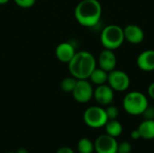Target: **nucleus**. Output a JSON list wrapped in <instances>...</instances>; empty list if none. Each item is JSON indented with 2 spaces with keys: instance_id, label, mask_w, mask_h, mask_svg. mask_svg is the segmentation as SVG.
<instances>
[{
  "instance_id": "f257e3e1",
  "label": "nucleus",
  "mask_w": 154,
  "mask_h": 153,
  "mask_svg": "<svg viewBox=\"0 0 154 153\" xmlns=\"http://www.w3.org/2000/svg\"><path fill=\"white\" fill-rule=\"evenodd\" d=\"M102 5L98 0H81L75 8V18L85 27H95L100 21Z\"/></svg>"
},
{
  "instance_id": "f03ea898",
  "label": "nucleus",
  "mask_w": 154,
  "mask_h": 153,
  "mask_svg": "<svg viewBox=\"0 0 154 153\" xmlns=\"http://www.w3.org/2000/svg\"><path fill=\"white\" fill-rule=\"evenodd\" d=\"M68 64L72 77L77 79H88L97 68V60L92 53L81 50L77 51Z\"/></svg>"
},
{
  "instance_id": "7ed1b4c3",
  "label": "nucleus",
  "mask_w": 154,
  "mask_h": 153,
  "mask_svg": "<svg viewBox=\"0 0 154 153\" xmlns=\"http://www.w3.org/2000/svg\"><path fill=\"white\" fill-rule=\"evenodd\" d=\"M149 106L147 96L139 91H132L125 95L123 99L125 111L131 115H141Z\"/></svg>"
},
{
  "instance_id": "20e7f679",
  "label": "nucleus",
  "mask_w": 154,
  "mask_h": 153,
  "mask_svg": "<svg viewBox=\"0 0 154 153\" xmlns=\"http://www.w3.org/2000/svg\"><path fill=\"white\" fill-rule=\"evenodd\" d=\"M124 29L116 24L105 27L100 35V41L105 49L115 50L122 46L125 41Z\"/></svg>"
},
{
  "instance_id": "39448f33",
  "label": "nucleus",
  "mask_w": 154,
  "mask_h": 153,
  "mask_svg": "<svg viewBox=\"0 0 154 153\" xmlns=\"http://www.w3.org/2000/svg\"><path fill=\"white\" fill-rule=\"evenodd\" d=\"M83 120L88 126L97 129L104 127L108 118L106 109L101 106H90L84 112Z\"/></svg>"
},
{
  "instance_id": "423d86ee",
  "label": "nucleus",
  "mask_w": 154,
  "mask_h": 153,
  "mask_svg": "<svg viewBox=\"0 0 154 153\" xmlns=\"http://www.w3.org/2000/svg\"><path fill=\"white\" fill-rule=\"evenodd\" d=\"M74 99L81 104L88 103L94 96V89L88 79H78L77 84L72 91Z\"/></svg>"
},
{
  "instance_id": "0eeeda50",
  "label": "nucleus",
  "mask_w": 154,
  "mask_h": 153,
  "mask_svg": "<svg viewBox=\"0 0 154 153\" xmlns=\"http://www.w3.org/2000/svg\"><path fill=\"white\" fill-rule=\"evenodd\" d=\"M107 84L114 91L124 92L130 87V78L125 71L114 69L108 72Z\"/></svg>"
},
{
  "instance_id": "6e6552de",
  "label": "nucleus",
  "mask_w": 154,
  "mask_h": 153,
  "mask_svg": "<svg viewBox=\"0 0 154 153\" xmlns=\"http://www.w3.org/2000/svg\"><path fill=\"white\" fill-rule=\"evenodd\" d=\"M95 151L97 153H117L118 142L116 138L107 133L98 136L95 142Z\"/></svg>"
},
{
  "instance_id": "1a4fd4ad",
  "label": "nucleus",
  "mask_w": 154,
  "mask_h": 153,
  "mask_svg": "<svg viewBox=\"0 0 154 153\" xmlns=\"http://www.w3.org/2000/svg\"><path fill=\"white\" fill-rule=\"evenodd\" d=\"M93 97L95 100L101 106H109L112 104L115 97L114 89L107 84H103L97 86V87L94 90Z\"/></svg>"
},
{
  "instance_id": "9d476101",
  "label": "nucleus",
  "mask_w": 154,
  "mask_h": 153,
  "mask_svg": "<svg viewBox=\"0 0 154 153\" xmlns=\"http://www.w3.org/2000/svg\"><path fill=\"white\" fill-rule=\"evenodd\" d=\"M97 63H98L99 68L106 70V72H110L116 69L117 60H116V56L114 50H107V49L103 50L98 56Z\"/></svg>"
},
{
  "instance_id": "9b49d317",
  "label": "nucleus",
  "mask_w": 154,
  "mask_h": 153,
  "mask_svg": "<svg viewBox=\"0 0 154 153\" xmlns=\"http://www.w3.org/2000/svg\"><path fill=\"white\" fill-rule=\"evenodd\" d=\"M125 40L131 44H140L144 40L143 30L136 24H128L124 28Z\"/></svg>"
},
{
  "instance_id": "f8f14e48",
  "label": "nucleus",
  "mask_w": 154,
  "mask_h": 153,
  "mask_svg": "<svg viewBox=\"0 0 154 153\" xmlns=\"http://www.w3.org/2000/svg\"><path fill=\"white\" fill-rule=\"evenodd\" d=\"M76 50L73 44L69 42H61L60 43L55 50V55L56 58L64 63H69L71 59L76 54Z\"/></svg>"
},
{
  "instance_id": "ddd939ff",
  "label": "nucleus",
  "mask_w": 154,
  "mask_h": 153,
  "mask_svg": "<svg viewBox=\"0 0 154 153\" xmlns=\"http://www.w3.org/2000/svg\"><path fill=\"white\" fill-rule=\"evenodd\" d=\"M137 67L143 71L154 70V50H146L141 52L136 60Z\"/></svg>"
},
{
  "instance_id": "4468645a",
  "label": "nucleus",
  "mask_w": 154,
  "mask_h": 153,
  "mask_svg": "<svg viewBox=\"0 0 154 153\" xmlns=\"http://www.w3.org/2000/svg\"><path fill=\"white\" fill-rule=\"evenodd\" d=\"M137 129L140 132L141 138L145 140L154 139V119H145L139 124Z\"/></svg>"
},
{
  "instance_id": "2eb2a0df",
  "label": "nucleus",
  "mask_w": 154,
  "mask_h": 153,
  "mask_svg": "<svg viewBox=\"0 0 154 153\" xmlns=\"http://www.w3.org/2000/svg\"><path fill=\"white\" fill-rule=\"evenodd\" d=\"M105 128H106V133L112 137H115V138H117L123 133L122 124L119 121H117L116 119L108 120L105 125Z\"/></svg>"
},
{
  "instance_id": "dca6fc26",
  "label": "nucleus",
  "mask_w": 154,
  "mask_h": 153,
  "mask_svg": "<svg viewBox=\"0 0 154 153\" xmlns=\"http://www.w3.org/2000/svg\"><path fill=\"white\" fill-rule=\"evenodd\" d=\"M107 78H108V72L106 70L102 69L101 68H96L93 72L91 73L89 79L92 83L96 84L97 86H100L103 84L107 83Z\"/></svg>"
},
{
  "instance_id": "f3484780",
  "label": "nucleus",
  "mask_w": 154,
  "mask_h": 153,
  "mask_svg": "<svg viewBox=\"0 0 154 153\" xmlns=\"http://www.w3.org/2000/svg\"><path fill=\"white\" fill-rule=\"evenodd\" d=\"M78 151L79 153H93L95 145L89 139L82 138L78 142Z\"/></svg>"
},
{
  "instance_id": "a211bd4d",
  "label": "nucleus",
  "mask_w": 154,
  "mask_h": 153,
  "mask_svg": "<svg viewBox=\"0 0 154 153\" xmlns=\"http://www.w3.org/2000/svg\"><path fill=\"white\" fill-rule=\"evenodd\" d=\"M78 79L75 78L74 77H68L62 79L60 82V88L62 91L66 93H72L76 84H77Z\"/></svg>"
},
{
  "instance_id": "6ab92c4d",
  "label": "nucleus",
  "mask_w": 154,
  "mask_h": 153,
  "mask_svg": "<svg viewBox=\"0 0 154 153\" xmlns=\"http://www.w3.org/2000/svg\"><path fill=\"white\" fill-rule=\"evenodd\" d=\"M106 113L107 115L108 120H114V119H117L118 115H119V110L116 106H108L106 108Z\"/></svg>"
},
{
  "instance_id": "aec40b11",
  "label": "nucleus",
  "mask_w": 154,
  "mask_h": 153,
  "mask_svg": "<svg viewBox=\"0 0 154 153\" xmlns=\"http://www.w3.org/2000/svg\"><path fill=\"white\" fill-rule=\"evenodd\" d=\"M133 150L132 144L128 142H122L120 143H118V147H117V153H131Z\"/></svg>"
},
{
  "instance_id": "412c9836",
  "label": "nucleus",
  "mask_w": 154,
  "mask_h": 153,
  "mask_svg": "<svg viewBox=\"0 0 154 153\" xmlns=\"http://www.w3.org/2000/svg\"><path fill=\"white\" fill-rule=\"evenodd\" d=\"M36 0H14V3L21 8H30L35 4Z\"/></svg>"
},
{
  "instance_id": "4be33fe9",
  "label": "nucleus",
  "mask_w": 154,
  "mask_h": 153,
  "mask_svg": "<svg viewBox=\"0 0 154 153\" xmlns=\"http://www.w3.org/2000/svg\"><path fill=\"white\" fill-rule=\"evenodd\" d=\"M143 115L145 116V119H154V108L148 106Z\"/></svg>"
},
{
  "instance_id": "5701e85b",
  "label": "nucleus",
  "mask_w": 154,
  "mask_h": 153,
  "mask_svg": "<svg viewBox=\"0 0 154 153\" xmlns=\"http://www.w3.org/2000/svg\"><path fill=\"white\" fill-rule=\"evenodd\" d=\"M56 153H75L74 152V151L71 149V148H69V147H61V148H60L58 151H57V152Z\"/></svg>"
},
{
  "instance_id": "b1692460",
  "label": "nucleus",
  "mask_w": 154,
  "mask_h": 153,
  "mask_svg": "<svg viewBox=\"0 0 154 153\" xmlns=\"http://www.w3.org/2000/svg\"><path fill=\"white\" fill-rule=\"evenodd\" d=\"M131 138L133 140H139L141 138V134H140V132L138 131V129L132 131V133H131Z\"/></svg>"
},
{
  "instance_id": "393cba45",
  "label": "nucleus",
  "mask_w": 154,
  "mask_h": 153,
  "mask_svg": "<svg viewBox=\"0 0 154 153\" xmlns=\"http://www.w3.org/2000/svg\"><path fill=\"white\" fill-rule=\"evenodd\" d=\"M148 95L152 99L154 100V82L150 84V86L148 87Z\"/></svg>"
},
{
  "instance_id": "a878e982",
  "label": "nucleus",
  "mask_w": 154,
  "mask_h": 153,
  "mask_svg": "<svg viewBox=\"0 0 154 153\" xmlns=\"http://www.w3.org/2000/svg\"><path fill=\"white\" fill-rule=\"evenodd\" d=\"M16 153H28L27 151V150L26 149H24V148H22V149H20V150H18Z\"/></svg>"
},
{
  "instance_id": "bb28decb",
  "label": "nucleus",
  "mask_w": 154,
  "mask_h": 153,
  "mask_svg": "<svg viewBox=\"0 0 154 153\" xmlns=\"http://www.w3.org/2000/svg\"><path fill=\"white\" fill-rule=\"evenodd\" d=\"M9 0H0V5H5L6 3H8Z\"/></svg>"
},
{
  "instance_id": "cd10ccee",
  "label": "nucleus",
  "mask_w": 154,
  "mask_h": 153,
  "mask_svg": "<svg viewBox=\"0 0 154 153\" xmlns=\"http://www.w3.org/2000/svg\"><path fill=\"white\" fill-rule=\"evenodd\" d=\"M7 153H16V152H7Z\"/></svg>"
}]
</instances>
